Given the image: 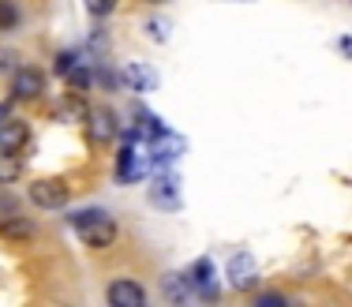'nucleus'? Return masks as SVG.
Instances as JSON below:
<instances>
[{"label":"nucleus","mask_w":352,"mask_h":307,"mask_svg":"<svg viewBox=\"0 0 352 307\" xmlns=\"http://www.w3.org/2000/svg\"><path fill=\"white\" fill-rule=\"evenodd\" d=\"M68 225L79 232V240L87 247H109L116 240V221L109 218V214L102 210V206H90V210H75V214H68Z\"/></svg>","instance_id":"nucleus-1"},{"label":"nucleus","mask_w":352,"mask_h":307,"mask_svg":"<svg viewBox=\"0 0 352 307\" xmlns=\"http://www.w3.org/2000/svg\"><path fill=\"white\" fill-rule=\"evenodd\" d=\"M72 198V187L56 177H45V180H34L30 184V203L41 206V210H64Z\"/></svg>","instance_id":"nucleus-2"},{"label":"nucleus","mask_w":352,"mask_h":307,"mask_svg":"<svg viewBox=\"0 0 352 307\" xmlns=\"http://www.w3.org/2000/svg\"><path fill=\"white\" fill-rule=\"evenodd\" d=\"M146 165H150V157H139L135 139H128V143L120 146V154H116V180H124V184H135V180L146 177Z\"/></svg>","instance_id":"nucleus-3"},{"label":"nucleus","mask_w":352,"mask_h":307,"mask_svg":"<svg viewBox=\"0 0 352 307\" xmlns=\"http://www.w3.org/2000/svg\"><path fill=\"white\" fill-rule=\"evenodd\" d=\"M41 90H45L41 71L30 68V64H19L12 76V102H34V98H41Z\"/></svg>","instance_id":"nucleus-4"},{"label":"nucleus","mask_w":352,"mask_h":307,"mask_svg":"<svg viewBox=\"0 0 352 307\" xmlns=\"http://www.w3.org/2000/svg\"><path fill=\"white\" fill-rule=\"evenodd\" d=\"M229 285L236 288V293H251V288L258 285V266L248 251H240L229 259Z\"/></svg>","instance_id":"nucleus-5"},{"label":"nucleus","mask_w":352,"mask_h":307,"mask_svg":"<svg viewBox=\"0 0 352 307\" xmlns=\"http://www.w3.org/2000/svg\"><path fill=\"white\" fill-rule=\"evenodd\" d=\"M105 300L113 307H142L146 304V288H142L139 281L120 277V281H113V285L105 288Z\"/></svg>","instance_id":"nucleus-6"},{"label":"nucleus","mask_w":352,"mask_h":307,"mask_svg":"<svg viewBox=\"0 0 352 307\" xmlns=\"http://www.w3.org/2000/svg\"><path fill=\"white\" fill-rule=\"evenodd\" d=\"M150 203L162 206V210H176V206H180L176 177H157V180H150Z\"/></svg>","instance_id":"nucleus-7"},{"label":"nucleus","mask_w":352,"mask_h":307,"mask_svg":"<svg viewBox=\"0 0 352 307\" xmlns=\"http://www.w3.org/2000/svg\"><path fill=\"white\" fill-rule=\"evenodd\" d=\"M87 128H90V135H94V143H109V139H116V116L109 113V109H90L87 113Z\"/></svg>","instance_id":"nucleus-8"},{"label":"nucleus","mask_w":352,"mask_h":307,"mask_svg":"<svg viewBox=\"0 0 352 307\" xmlns=\"http://www.w3.org/2000/svg\"><path fill=\"white\" fill-rule=\"evenodd\" d=\"M188 277H191V288H199L203 300H214V296H217V288H214V262L210 259H199L195 266L188 270Z\"/></svg>","instance_id":"nucleus-9"},{"label":"nucleus","mask_w":352,"mask_h":307,"mask_svg":"<svg viewBox=\"0 0 352 307\" xmlns=\"http://www.w3.org/2000/svg\"><path fill=\"white\" fill-rule=\"evenodd\" d=\"M27 146V124L23 120H0V150L4 154H19Z\"/></svg>","instance_id":"nucleus-10"},{"label":"nucleus","mask_w":352,"mask_h":307,"mask_svg":"<svg viewBox=\"0 0 352 307\" xmlns=\"http://www.w3.org/2000/svg\"><path fill=\"white\" fill-rule=\"evenodd\" d=\"M0 236L4 240H30L34 236V221L19 218V214H8V218H0Z\"/></svg>","instance_id":"nucleus-11"},{"label":"nucleus","mask_w":352,"mask_h":307,"mask_svg":"<svg viewBox=\"0 0 352 307\" xmlns=\"http://www.w3.org/2000/svg\"><path fill=\"white\" fill-rule=\"evenodd\" d=\"M162 293H165V300L184 304L191 296V277H188V273H169V277H165V285H162Z\"/></svg>","instance_id":"nucleus-12"},{"label":"nucleus","mask_w":352,"mask_h":307,"mask_svg":"<svg viewBox=\"0 0 352 307\" xmlns=\"http://www.w3.org/2000/svg\"><path fill=\"white\" fill-rule=\"evenodd\" d=\"M64 79H68L75 90H87L90 82H94V68H90V60H82V56H75V64H72L68 71H64Z\"/></svg>","instance_id":"nucleus-13"},{"label":"nucleus","mask_w":352,"mask_h":307,"mask_svg":"<svg viewBox=\"0 0 352 307\" xmlns=\"http://www.w3.org/2000/svg\"><path fill=\"white\" fill-rule=\"evenodd\" d=\"M124 82H131L135 90H150L157 79H154V71H146L142 64H128V68H124Z\"/></svg>","instance_id":"nucleus-14"},{"label":"nucleus","mask_w":352,"mask_h":307,"mask_svg":"<svg viewBox=\"0 0 352 307\" xmlns=\"http://www.w3.org/2000/svg\"><path fill=\"white\" fill-rule=\"evenodd\" d=\"M19 172H23L19 154H4V150H0V184H15Z\"/></svg>","instance_id":"nucleus-15"},{"label":"nucleus","mask_w":352,"mask_h":307,"mask_svg":"<svg viewBox=\"0 0 352 307\" xmlns=\"http://www.w3.org/2000/svg\"><path fill=\"white\" fill-rule=\"evenodd\" d=\"M23 23V12L15 0H0V30H15Z\"/></svg>","instance_id":"nucleus-16"},{"label":"nucleus","mask_w":352,"mask_h":307,"mask_svg":"<svg viewBox=\"0 0 352 307\" xmlns=\"http://www.w3.org/2000/svg\"><path fill=\"white\" fill-rule=\"evenodd\" d=\"M82 4H87V12L94 15V19H105V15L116 12V4H120V0H82Z\"/></svg>","instance_id":"nucleus-17"},{"label":"nucleus","mask_w":352,"mask_h":307,"mask_svg":"<svg viewBox=\"0 0 352 307\" xmlns=\"http://www.w3.org/2000/svg\"><path fill=\"white\" fill-rule=\"evenodd\" d=\"M289 300L285 296H278V293H263V296H255V307H285Z\"/></svg>","instance_id":"nucleus-18"},{"label":"nucleus","mask_w":352,"mask_h":307,"mask_svg":"<svg viewBox=\"0 0 352 307\" xmlns=\"http://www.w3.org/2000/svg\"><path fill=\"white\" fill-rule=\"evenodd\" d=\"M0 214H4V218H8V214H15V198L0 195Z\"/></svg>","instance_id":"nucleus-19"},{"label":"nucleus","mask_w":352,"mask_h":307,"mask_svg":"<svg viewBox=\"0 0 352 307\" xmlns=\"http://www.w3.org/2000/svg\"><path fill=\"white\" fill-rule=\"evenodd\" d=\"M341 53L352 56V38H341Z\"/></svg>","instance_id":"nucleus-20"},{"label":"nucleus","mask_w":352,"mask_h":307,"mask_svg":"<svg viewBox=\"0 0 352 307\" xmlns=\"http://www.w3.org/2000/svg\"><path fill=\"white\" fill-rule=\"evenodd\" d=\"M154 4H162V0H154Z\"/></svg>","instance_id":"nucleus-21"}]
</instances>
